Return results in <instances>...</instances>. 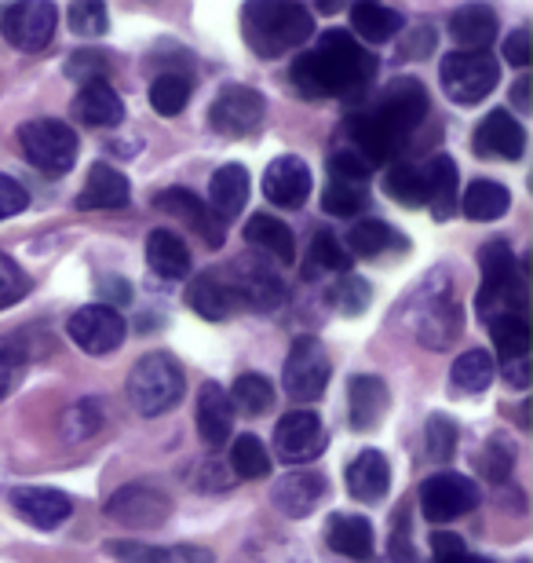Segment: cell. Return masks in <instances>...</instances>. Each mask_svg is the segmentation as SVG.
Returning a JSON list of instances; mask_svg holds the SVG:
<instances>
[{
    "label": "cell",
    "mask_w": 533,
    "mask_h": 563,
    "mask_svg": "<svg viewBox=\"0 0 533 563\" xmlns=\"http://www.w3.org/2000/svg\"><path fill=\"white\" fill-rule=\"evenodd\" d=\"M373 74H377V59L362 48V44L344 30H329L314 52H303L289 70V81L300 96L308 99H329L362 92Z\"/></svg>",
    "instance_id": "1"
},
{
    "label": "cell",
    "mask_w": 533,
    "mask_h": 563,
    "mask_svg": "<svg viewBox=\"0 0 533 563\" xmlns=\"http://www.w3.org/2000/svg\"><path fill=\"white\" fill-rule=\"evenodd\" d=\"M242 30L256 55L275 59V55L300 48V44L311 37L314 19H311V11L300 4H245Z\"/></svg>",
    "instance_id": "2"
},
{
    "label": "cell",
    "mask_w": 533,
    "mask_h": 563,
    "mask_svg": "<svg viewBox=\"0 0 533 563\" xmlns=\"http://www.w3.org/2000/svg\"><path fill=\"white\" fill-rule=\"evenodd\" d=\"M184 388H187L184 366H179L168 352L143 355L129 377V399L143 418L168 413L179 399H184Z\"/></svg>",
    "instance_id": "3"
},
{
    "label": "cell",
    "mask_w": 533,
    "mask_h": 563,
    "mask_svg": "<svg viewBox=\"0 0 533 563\" xmlns=\"http://www.w3.org/2000/svg\"><path fill=\"white\" fill-rule=\"evenodd\" d=\"M438 81L446 88V96L460 107L482 103L501 81V63L490 52H449L442 59Z\"/></svg>",
    "instance_id": "4"
},
{
    "label": "cell",
    "mask_w": 533,
    "mask_h": 563,
    "mask_svg": "<svg viewBox=\"0 0 533 563\" xmlns=\"http://www.w3.org/2000/svg\"><path fill=\"white\" fill-rule=\"evenodd\" d=\"M19 146H22V154H26V162L48 176L70 173L77 162V132L66 125V121H55V118L26 121V125L19 129Z\"/></svg>",
    "instance_id": "5"
},
{
    "label": "cell",
    "mask_w": 533,
    "mask_h": 563,
    "mask_svg": "<svg viewBox=\"0 0 533 563\" xmlns=\"http://www.w3.org/2000/svg\"><path fill=\"white\" fill-rule=\"evenodd\" d=\"M413 333H417V341L435 347V352L457 341L460 311H457V300H453V292H449V278H446V286H442V289H431V282H427V286L417 292V300H413Z\"/></svg>",
    "instance_id": "6"
},
{
    "label": "cell",
    "mask_w": 533,
    "mask_h": 563,
    "mask_svg": "<svg viewBox=\"0 0 533 563\" xmlns=\"http://www.w3.org/2000/svg\"><path fill=\"white\" fill-rule=\"evenodd\" d=\"M424 114H427V92L421 81H410V77L391 81L377 99V107L369 110V118L399 143H406V136L421 125Z\"/></svg>",
    "instance_id": "7"
},
{
    "label": "cell",
    "mask_w": 533,
    "mask_h": 563,
    "mask_svg": "<svg viewBox=\"0 0 533 563\" xmlns=\"http://www.w3.org/2000/svg\"><path fill=\"white\" fill-rule=\"evenodd\" d=\"M264 118H267V99L259 96L256 88H245V85L223 88L209 110L212 132H220L226 140L253 136V132H259V125H264Z\"/></svg>",
    "instance_id": "8"
},
{
    "label": "cell",
    "mask_w": 533,
    "mask_h": 563,
    "mask_svg": "<svg viewBox=\"0 0 533 563\" xmlns=\"http://www.w3.org/2000/svg\"><path fill=\"white\" fill-rule=\"evenodd\" d=\"M329 374H333V366H329V352L322 347L319 336H300L286 358L281 380H286V391L297 402H314L325 396Z\"/></svg>",
    "instance_id": "9"
},
{
    "label": "cell",
    "mask_w": 533,
    "mask_h": 563,
    "mask_svg": "<svg viewBox=\"0 0 533 563\" xmlns=\"http://www.w3.org/2000/svg\"><path fill=\"white\" fill-rule=\"evenodd\" d=\"M55 4L48 0H26V4H11L0 15V33H4L8 44H15L19 52L37 55L52 44L55 33Z\"/></svg>",
    "instance_id": "10"
},
{
    "label": "cell",
    "mask_w": 533,
    "mask_h": 563,
    "mask_svg": "<svg viewBox=\"0 0 533 563\" xmlns=\"http://www.w3.org/2000/svg\"><path fill=\"white\" fill-rule=\"evenodd\" d=\"M479 505V490L460 472H438L421 487V512L431 523H449Z\"/></svg>",
    "instance_id": "11"
},
{
    "label": "cell",
    "mask_w": 533,
    "mask_h": 563,
    "mask_svg": "<svg viewBox=\"0 0 533 563\" xmlns=\"http://www.w3.org/2000/svg\"><path fill=\"white\" fill-rule=\"evenodd\" d=\"M275 450L286 465H308L325 450V428L319 413L311 410H292L275 428Z\"/></svg>",
    "instance_id": "12"
},
{
    "label": "cell",
    "mask_w": 533,
    "mask_h": 563,
    "mask_svg": "<svg viewBox=\"0 0 533 563\" xmlns=\"http://www.w3.org/2000/svg\"><path fill=\"white\" fill-rule=\"evenodd\" d=\"M70 336L88 355H110L124 344V319L110 303H88V308L74 311Z\"/></svg>",
    "instance_id": "13"
},
{
    "label": "cell",
    "mask_w": 533,
    "mask_h": 563,
    "mask_svg": "<svg viewBox=\"0 0 533 563\" xmlns=\"http://www.w3.org/2000/svg\"><path fill=\"white\" fill-rule=\"evenodd\" d=\"M173 512V501L168 494L157 487H146V483H132V487H121L107 505V516L121 527H162Z\"/></svg>",
    "instance_id": "14"
},
{
    "label": "cell",
    "mask_w": 533,
    "mask_h": 563,
    "mask_svg": "<svg viewBox=\"0 0 533 563\" xmlns=\"http://www.w3.org/2000/svg\"><path fill=\"white\" fill-rule=\"evenodd\" d=\"M231 300L237 303H248V308H278L286 289H281V278L270 272L267 264H256V261H237L231 272L220 275Z\"/></svg>",
    "instance_id": "15"
},
{
    "label": "cell",
    "mask_w": 533,
    "mask_h": 563,
    "mask_svg": "<svg viewBox=\"0 0 533 563\" xmlns=\"http://www.w3.org/2000/svg\"><path fill=\"white\" fill-rule=\"evenodd\" d=\"M264 195L270 206H278V209H300L311 195L308 162L297 154H286V157H278V162H270L264 173Z\"/></svg>",
    "instance_id": "16"
},
{
    "label": "cell",
    "mask_w": 533,
    "mask_h": 563,
    "mask_svg": "<svg viewBox=\"0 0 533 563\" xmlns=\"http://www.w3.org/2000/svg\"><path fill=\"white\" fill-rule=\"evenodd\" d=\"M275 505L292 520H303V516H311L319 505L329 498V479L322 472H311V468H297L289 472V476H281L275 483Z\"/></svg>",
    "instance_id": "17"
},
{
    "label": "cell",
    "mask_w": 533,
    "mask_h": 563,
    "mask_svg": "<svg viewBox=\"0 0 533 563\" xmlns=\"http://www.w3.org/2000/svg\"><path fill=\"white\" fill-rule=\"evenodd\" d=\"M475 151L482 157H497V162H519L526 151V129L508 110H493L475 129Z\"/></svg>",
    "instance_id": "18"
},
{
    "label": "cell",
    "mask_w": 533,
    "mask_h": 563,
    "mask_svg": "<svg viewBox=\"0 0 533 563\" xmlns=\"http://www.w3.org/2000/svg\"><path fill=\"white\" fill-rule=\"evenodd\" d=\"M8 501L22 520L33 527H44V531L66 523L74 512V501L66 498L63 490H52V487H15L8 494Z\"/></svg>",
    "instance_id": "19"
},
{
    "label": "cell",
    "mask_w": 533,
    "mask_h": 563,
    "mask_svg": "<svg viewBox=\"0 0 533 563\" xmlns=\"http://www.w3.org/2000/svg\"><path fill=\"white\" fill-rule=\"evenodd\" d=\"M347 399H351V424H355L358 432H373V428H380V421L388 418L391 396L380 377H373V374L351 377Z\"/></svg>",
    "instance_id": "20"
},
{
    "label": "cell",
    "mask_w": 533,
    "mask_h": 563,
    "mask_svg": "<svg viewBox=\"0 0 533 563\" xmlns=\"http://www.w3.org/2000/svg\"><path fill=\"white\" fill-rule=\"evenodd\" d=\"M157 209H165V212H173L176 220H184L187 228H195L201 239H206L212 250H220L223 245V228H220V220L212 217L209 206H201V201L190 195V190L184 187H173V190H162L157 195Z\"/></svg>",
    "instance_id": "21"
},
{
    "label": "cell",
    "mask_w": 533,
    "mask_h": 563,
    "mask_svg": "<svg viewBox=\"0 0 533 563\" xmlns=\"http://www.w3.org/2000/svg\"><path fill=\"white\" fill-rule=\"evenodd\" d=\"M391 487V465L380 450H362V454L347 465V490L358 501H380Z\"/></svg>",
    "instance_id": "22"
},
{
    "label": "cell",
    "mask_w": 533,
    "mask_h": 563,
    "mask_svg": "<svg viewBox=\"0 0 533 563\" xmlns=\"http://www.w3.org/2000/svg\"><path fill=\"white\" fill-rule=\"evenodd\" d=\"M132 198L129 176L110 165H92L81 195H77V209H124Z\"/></svg>",
    "instance_id": "23"
},
{
    "label": "cell",
    "mask_w": 533,
    "mask_h": 563,
    "mask_svg": "<svg viewBox=\"0 0 533 563\" xmlns=\"http://www.w3.org/2000/svg\"><path fill=\"white\" fill-rule=\"evenodd\" d=\"M107 553L118 563H212V549L206 545H143V542H110Z\"/></svg>",
    "instance_id": "24"
},
{
    "label": "cell",
    "mask_w": 533,
    "mask_h": 563,
    "mask_svg": "<svg viewBox=\"0 0 533 563\" xmlns=\"http://www.w3.org/2000/svg\"><path fill=\"white\" fill-rule=\"evenodd\" d=\"M146 264L154 275L179 282L190 275V245L176 231H151L146 234Z\"/></svg>",
    "instance_id": "25"
},
{
    "label": "cell",
    "mask_w": 533,
    "mask_h": 563,
    "mask_svg": "<svg viewBox=\"0 0 533 563\" xmlns=\"http://www.w3.org/2000/svg\"><path fill=\"white\" fill-rule=\"evenodd\" d=\"M248 201L245 165H223L209 184V212L215 220H234Z\"/></svg>",
    "instance_id": "26"
},
{
    "label": "cell",
    "mask_w": 533,
    "mask_h": 563,
    "mask_svg": "<svg viewBox=\"0 0 533 563\" xmlns=\"http://www.w3.org/2000/svg\"><path fill=\"white\" fill-rule=\"evenodd\" d=\"M234 428V407L220 385H206L198 396V432L209 446H223Z\"/></svg>",
    "instance_id": "27"
},
{
    "label": "cell",
    "mask_w": 533,
    "mask_h": 563,
    "mask_svg": "<svg viewBox=\"0 0 533 563\" xmlns=\"http://www.w3.org/2000/svg\"><path fill=\"white\" fill-rule=\"evenodd\" d=\"M77 118L85 121V125H96V129H113L124 121V103L121 96L113 92L107 81H88L81 85V96H77Z\"/></svg>",
    "instance_id": "28"
},
{
    "label": "cell",
    "mask_w": 533,
    "mask_h": 563,
    "mask_svg": "<svg viewBox=\"0 0 533 563\" xmlns=\"http://www.w3.org/2000/svg\"><path fill=\"white\" fill-rule=\"evenodd\" d=\"M421 173H424L427 206L435 212V220L453 217V206H457V162L449 154H435Z\"/></svg>",
    "instance_id": "29"
},
{
    "label": "cell",
    "mask_w": 533,
    "mask_h": 563,
    "mask_svg": "<svg viewBox=\"0 0 533 563\" xmlns=\"http://www.w3.org/2000/svg\"><path fill=\"white\" fill-rule=\"evenodd\" d=\"M329 549H336L340 556L347 560H373V549H377V538H373V523L362 520V516H333L329 523Z\"/></svg>",
    "instance_id": "30"
},
{
    "label": "cell",
    "mask_w": 533,
    "mask_h": 563,
    "mask_svg": "<svg viewBox=\"0 0 533 563\" xmlns=\"http://www.w3.org/2000/svg\"><path fill=\"white\" fill-rule=\"evenodd\" d=\"M453 41L464 44V52H486V44L497 37V15L486 4H468L460 11H453L449 19Z\"/></svg>",
    "instance_id": "31"
},
{
    "label": "cell",
    "mask_w": 533,
    "mask_h": 563,
    "mask_svg": "<svg viewBox=\"0 0 533 563\" xmlns=\"http://www.w3.org/2000/svg\"><path fill=\"white\" fill-rule=\"evenodd\" d=\"M245 239L253 242L256 250H264L270 261H278V264H292V261H297V239H292V231L281 220L267 217V212H259V217L248 220Z\"/></svg>",
    "instance_id": "32"
},
{
    "label": "cell",
    "mask_w": 533,
    "mask_h": 563,
    "mask_svg": "<svg viewBox=\"0 0 533 563\" xmlns=\"http://www.w3.org/2000/svg\"><path fill=\"white\" fill-rule=\"evenodd\" d=\"M351 26H355V33L362 41L384 44L402 30V11H395L388 4H373V0H362V4L351 8Z\"/></svg>",
    "instance_id": "33"
},
{
    "label": "cell",
    "mask_w": 533,
    "mask_h": 563,
    "mask_svg": "<svg viewBox=\"0 0 533 563\" xmlns=\"http://www.w3.org/2000/svg\"><path fill=\"white\" fill-rule=\"evenodd\" d=\"M464 217L475 220V223H490V220H501L508 206H512V195L508 187L493 184V179H475V184L464 190Z\"/></svg>",
    "instance_id": "34"
},
{
    "label": "cell",
    "mask_w": 533,
    "mask_h": 563,
    "mask_svg": "<svg viewBox=\"0 0 533 563\" xmlns=\"http://www.w3.org/2000/svg\"><path fill=\"white\" fill-rule=\"evenodd\" d=\"M347 245H351V253L366 256V261H373V256H384L388 250H406L399 231L388 228L384 220H362L358 228L347 231Z\"/></svg>",
    "instance_id": "35"
},
{
    "label": "cell",
    "mask_w": 533,
    "mask_h": 563,
    "mask_svg": "<svg viewBox=\"0 0 533 563\" xmlns=\"http://www.w3.org/2000/svg\"><path fill=\"white\" fill-rule=\"evenodd\" d=\"M187 297H190V308H195L201 319H209V322H223L226 314H231V308H234L231 292H226L220 275H198L195 282H190Z\"/></svg>",
    "instance_id": "36"
},
{
    "label": "cell",
    "mask_w": 533,
    "mask_h": 563,
    "mask_svg": "<svg viewBox=\"0 0 533 563\" xmlns=\"http://www.w3.org/2000/svg\"><path fill=\"white\" fill-rule=\"evenodd\" d=\"M231 407L248 413V418H259V413H267L275 407V388H270V380L264 374H242L234 380L231 388Z\"/></svg>",
    "instance_id": "37"
},
{
    "label": "cell",
    "mask_w": 533,
    "mask_h": 563,
    "mask_svg": "<svg viewBox=\"0 0 533 563\" xmlns=\"http://www.w3.org/2000/svg\"><path fill=\"white\" fill-rule=\"evenodd\" d=\"M453 388L457 391H468V396H479V391H486L493 385V358L486 352H464L457 355V363H453Z\"/></svg>",
    "instance_id": "38"
},
{
    "label": "cell",
    "mask_w": 533,
    "mask_h": 563,
    "mask_svg": "<svg viewBox=\"0 0 533 563\" xmlns=\"http://www.w3.org/2000/svg\"><path fill=\"white\" fill-rule=\"evenodd\" d=\"M490 336L501 352L504 363L512 358H526L530 352V322L526 314H501V319H490Z\"/></svg>",
    "instance_id": "39"
},
{
    "label": "cell",
    "mask_w": 533,
    "mask_h": 563,
    "mask_svg": "<svg viewBox=\"0 0 533 563\" xmlns=\"http://www.w3.org/2000/svg\"><path fill=\"white\" fill-rule=\"evenodd\" d=\"M384 190L388 198H395L406 209L427 206V190H424V173L413 165H391L388 176H384Z\"/></svg>",
    "instance_id": "40"
},
{
    "label": "cell",
    "mask_w": 533,
    "mask_h": 563,
    "mask_svg": "<svg viewBox=\"0 0 533 563\" xmlns=\"http://www.w3.org/2000/svg\"><path fill=\"white\" fill-rule=\"evenodd\" d=\"M231 468H234V476H242V479H259L270 472V454L256 435H237L231 446Z\"/></svg>",
    "instance_id": "41"
},
{
    "label": "cell",
    "mask_w": 533,
    "mask_h": 563,
    "mask_svg": "<svg viewBox=\"0 0 533 563\" xmlns=\"http://www.w3.org/2000/svg\"><path fill=\"white\" fill-rule=\"evenodd\" d=\"M187 103H190V81H187V77H179V74L154 77V85H151V107L157 110V114L176 118Z\"/></svg>",
    "instance_id": "42"
},
{
    "label": "cell",
    "mask_w": 533,
    "mask_h": 563,
    "mask_svg": "<svg viewBox=\"0 0 533 563\" xmlns=\"http://www.w3.org/2000/svg\"><path fill=\"white\" fill-rule=\"evenodd\" d=\"M369 206V187L366 184H340V179H329L325 195H322V209L333 212V217H355Z\"/></svg>",
    "instance_id": "43"
},
{
    "label": "cell",
    "mask_w": 533,
    "mask_h": 563,
    "mask_svg": "<svg viewBox=\"0 0 533 563\" xmlns=\"http://www.w3.org/2000/svg\"><path fill=\"white\" fill-rule=\"evenodd\" d=\"M329 303H333L340 314H362L373 303V286L358 275H344L329 289Z\"/></svg>",
    "instance_id": "44"
},
{
    "label": "cell",
    "mask_w": 533,
    "mask_h": 563,
    "mask_svg": "<svg viewBox=\"0 0 533 563\" xmlns=\"http://www.w3.org/2000/svg\"><path fill=\"white\" fill-rule=\"evenodd\" d=\"M479 264H482V286H501V282H512V278L519 275V272H515L512 245H508V242H490V245H482Z\"/></svg>",
    "instance_id": "45"
},
{
    "label": "cell",
    "mask_w": 533,
    "mask_h": 563,
    "mask_svg": "<svg viewBox=\"0 0 533 563\" xmlns=\"http://www.w3.org/2000/svg\"><path fill=\"white\" fill-rule=\"evenodd\" d=\"M424 446H427V457L435 461V465H446V461L453 457V450H457V424H453L446 413H435V418L427 421Z\"/></svg>",
    "instance_id": "46"
},
{
    "label": "cell",
    "mask_w": 533,
    "mask_h": 563,
    "mask_svg": "<svg viewBox=\"0 0 533 563\" xmlns=\"http://www.w3.org/2000/svg\"><path fill=\"white\" fill-rule=\"evenodd\" d=\"M66 19H70V30L81 33V37H99V33H107V8L99 4V0H77V4H70V11H66Z\"/></svg>",
    "instance_id": "47"
},
{
    "label": "cell",
    "mask_w": 533,
    "mask_h": 563,
    "mask_svg": "<svg viewBox=\"0 0 533 563\" xmlns=\"http://www.w3.org/2000/svg\"><path fill=\"white\" fill-rule=\"evenodd\" d=\"M99 424H103V402L85 399V402H77L70 410V418H66V435L81 443V439H92L99 432Z\"/></svg>",
    "instance_id": "48"
},
{
    "label": "cell",
    "mask_w": 533,
    "mask_h": 563,
    "mask_svg": "<svg viewBox=\"0 0 533 563\" xmlns=\"http://www.w3.org/2000/svg\"><path fill=\"white\" fill-rule=\"evenodd\" d=\"M26 286H30L26 272H22V267L11 261V256L0 253V311L26 297Z\"/></svg>",
    "instance_id": "49"
},
{
    "label": "cell",
    "mask_w": 533,
    "mask_h": 563,
    "mask_svg": "<svg viewBox=\"0 0 533 563\" xmlns=\"http://www.w3.org/2000/svg\"><path fill=\"white\" fill-rule=\"evenodd\" d=\"M311 264L319 267V272H347V253L340 250V242L333 234L319 231L311 242Z\"/></svg>",
    "instance_id": "50"
},
{
    "label": "cell",
    "mask_w": 533,
    "mask_h": 563,
    "mask_svg": "<svg viewBox=\"0 0 533 563\" xmlns=\"http://www.w3.org/2000/svg\"><path fill=\"white\" fill-rule=\"evenodd\" d=\"M329 179H340V184H366L369 187V165L362 162L355 151H340L329 157Z\"/></svg>",
    "instance_id": "51"
},
{
    "label": "cell",
    "mask_w": 533,
    "mask_h": 563,
    "mask_svg": "<svg viewBox=\"0 0 533 563\" xmlns=\"http://www.w3.org/2000/svg\"><path fill=\"white\" fill-rule=\"evenodd\" d=\"M512 457H515L512 446H508L501 435H493L490 443H486V450H482V476L501 483L508 472H512Z\"/></svg>",
    "instance_id": "52"
},
{
    "label": "cell",
    "mask_w": 533,
    "mask_h": 563,
    "mask_svg": "<svg viewBox=\"0 0 533 563\" xmlns=\"http://www.w3.org/2000/svg\"><path fill=\"white\" fill-rule=\"evenodd\" d=\"M107 55H99V52H77L70 63H66V74L77 77L81 85L88 81H103V74H107Z\"/></svg>",
    "instance_id": "53"
},
{
    "label": "cell",
    "mask_w": 533,
    "mask_h": 563,
    "mask_svg": "<svg viewBox=\"0 0 533 563\" xmlns=\"http://www.w3.org/2000/svg\"><path fill=\"white\" fill-rule=\"evenodd\" d=\"M26 206H30V195L22 190V184H15L11 176H0V220L19 217Z\"/></svg>",
    "instance_id": "54"
},
{
    "label": "cell",
    "mask_w": 533,
    "mask_h": 563,
    "mask_svg": "<svg viewBox=\"0 0 533 563\" xmlns=\"http://www.w3.org/2000/svg\"><path fill=\"white\" fill-rule=\"evenodd\" d=\"M504 59L512 63V66H530V59H533L530 30H515L512 37L504 41Z\"/></svg>",
    "instance_id": "55"
},
{
    "label": "cell",
    "mask_w": 533,
    "mask_h": 563,
    "mask_svg": "<svg viewBox=\"0 0 533 563\" xmlns=\"http://www.w3.org/2000/svg\"><path fill=\"white\" fill-rule=\"evenodd\" d=\"M431 549H435V560H449V556L468 553L460 538H457V534H449V531H435V534H431Z\"/></svg>",
    "instance_id": "56"
},
{
    "label": "cell",
    "mask_w": 533,
    "mask_h": 563,
    "mask_svg": "<svg viewBox=\"0 0 533 563\" xmlns=\"http://www.w3.org/2000/svg\"><path fill=\"white\" fill-rule=\"evenodd\" d=\"M15 374H19V355H8V347H0V399L8 396Z\"/></svg>",
    "instance_id": "57"
},
{
    "label": "cell",
    "mask_w": 533,
    "mask_h": 563,
    "mask_svg": "<svg viewBox=\"0 0 533 563\" xmlns=\"http://www.w3.org/2000/svg\"><path fill=\"white\" fill-rule=\"evenodd\" d=\"M504 380H508L512 388H526V385H530L526 358H512V363H504Z\"/></svg>",
    "instance_id": "58"
},
{
    "label": "cell",
    "mask_w": 533,
    "mask_h": 563,
    "mask_svg": "<svg viewBox=\"0 0 533 563\" xmlns=\"http://www.w3.org/2000/svg\"><path fill=\"white\" fill-rule=\"evenodd\" d=\"M512 99H515V107H519V110H530V77H519Z\"/></svg>",
    "instance_id": "59"
},
{
    "label": "cell",
    "mask_w": 533,
    "mask_h": 563,
    "mask_svg": "<svg viewBox=\"0 0 533 563\" xmlns=\"http://www.w3.org/2000/svg\"><path fill=\"white\" fill-rule=\"evenodd\" d=\"M438 563H486L482 556H471V553H460V556H449V560H438Z\"/></svg>",
    "instance_id": "60"
}]
</instances>
